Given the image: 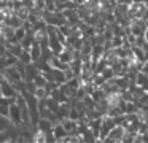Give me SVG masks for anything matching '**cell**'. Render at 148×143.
<instances>
[{
    "label": "cell",
    "instance_id": "cell-1",
    "mask_svg": "<svg viewBox=\"0 0 148 143\" xmlns=\"http://www.w3.org/2000/svg\"><path fill=\"white\" fill-rule=\"evenodd\" d=\"M45 140H46V137H45V133H43L42 130H40L35 137H34V142H45Z\"/></svg>",
    "mask_w": 148,
    "mask_h": 143
}]
</instances>
